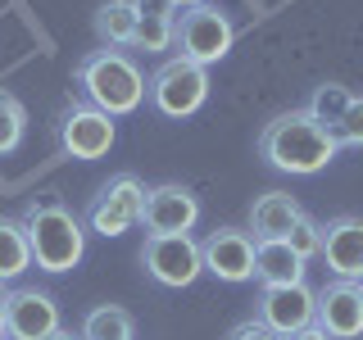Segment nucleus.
Listing matches in <instances>:
<instances>
[{
    "mask_svg": "<svg viewBox=\"0 0 363 340\" xmlns=\"http://www.w3.org/2000/svg\"><path fill=\"white\" fill-rule=\"evenodd\" d=\"M336 150L340 145H336L332 128H323L309 109H286L259 132V154H264L277 173H291V177L323 173L336 159Z\"/></svg>",
    "mask_w": 363,
    "mask_h": 340,
    "instance_id": "f257e3e1",
    "label": "nucleus"
},
{
    "mask_svg": "<svg viewBox=\"0 0 363 340\" xmlns=\"http://www.w3.org/2000/svg\"><path fill=\"white\" fill-rule=\"evenodd\" d=\"M77 86H82L86 105H96L109 118H123V113H136L145 100V73L141 64L132 60L128 50H91L82 64H77Z\"/></svg>",
    "mask_w": 363,
    "mask_h": 340,
    "instance_id": "f03ea898",
    "label": "nucleus"
},
{
    "mask_svg": "<svg viewBox=\"0 0 363 340\" xmlns=\"http://www.w3.org/2000/svg\"><path fill=\"white\" fill-rule=\"evenodd\" d=\"M23 232H28V245H32V264L41 272H68L86 254L82 222L60 200H32L23 209Z\"/></svg>",
    "mask_w": 363,
    "mask_h": 340,
    "instance_id": "7ed1b4c3",
    "label": "nucleus"
},
{
    "mask_svg": "<svg viewBox=\"0 0 363 340\" xmlns=\"http://www.w3.org/2000/svg\"><path fill=\"white\" fill-rule=\"evenodd\" d=\"M145 100H150L155 113H164V118H191V113L209 100V68L173 55V60H164L145 77Z\"/></svg>",
    "mask_w": 363,
    "mask_h": 340,
    "instance_id": "20e7f679",
    "label": "nucleus"
},
{
    "mask_svg": "<svg viewBox=\"0 0 363 340\" xmlns=\"http://www.w3.org/2000/svg\"><path fill=\"white\" fill-rule=\"evenodd\" d=\"M232 41H236V28H232V18H227L218 5H191V9H182V14H177L173 50L182 55V60L209 68V64L227 60Z\"/></svg>",
    "mask_w": 363,
    "mask_h": 340,
    "instance_id": "39448f33",
    "label": "nucleus"
},
{
    "mask_svg": "<svg viewBox=\"0 0 363 340\" xmlns=\"http://www.w3.org/2000/svg\"><path fill=\"white\" fill-rule=\"evenodd\" d=\"M141 213H145V186L132 173H118L91 196L86 227L100 232V236H123V232H132V227H141Z\"/></svg>",
    "mask_w": 363,
    "mask_h": 340,
    "instance_id": "423d86ee",
    "label": "nucleus"
},
{
    "mask_svg": "<svg viewBox=\"0 0 363 340\" xmlns=\"http://www.w3.org/2000/svg\"><path fill=\"white\" fill-rule=\"evenodd\" d=\"M141 268L150 272L159 286L168 290H182L204 272V259H200V241H191V232L182 236H145L141 245Z\"/></svg>",
    "mask_w": 363,
    "mask_h": 340,
    "instance_id": "0eeeda50",
    "label": "nucleus"
},
{
    "mask_svg": "<svg viewBox=\"0 0 363 340\" xmlns=\"http://www.w3.org/2000/svg\"><path fill=\"white\" fill-rule=\"evenodd\" d=\"M113 145V118L100 113L96 105H68L64 118H60V150L68 159H105Z\"/></svg>",
    "mask_w": 363,
    "mask_h": 340,
    "instance_id": "6e6552de",
    "label": "nucleus"
},
{
    "mask_svg": "<svg viewBox=\"0 0 363 340\" xmlns=\"http://www.w3.org/2000/svg\"><path fill=\"white\" fill-rule=\"evenodd\" d=\"M255 236L241 232V227H213L209 236L200 241V259L204 272H213L218 281H250L255 277Z\"/></svg>",
    "mask_w": 363,
    "mask_h": 340,
    "instance_id": "1a4fd4ad",
    "label": "nucleus"
},
{
    "mask_svg": "<svg viewBox=\"0 0 363 340\" xmlns=\"http://www.w3.org/2000/svg\"><path fill=\"white\" fill-rule=\"evenodd\" d=\"M313 317H318V290H309L304 281H295V286H264V295H259V322L268 332H277L281 340L313 327Z\"/></svg>",
    "mask_w": 363,
    "mask_h": 340,
    "instance_id": "9d476101",
    "label": "nucleus"
},
{
    "mask_svg": "<svg viewBox=\"0 0 363 340\" xmlns=\"http://www.w3.org/2000/svg\"><path fill=\"white\" fill-rule=\"evenodd\" d=\"M200 222V200L191 196L182 181H159V186L145 191V213L141 227L150 236H182Z\"/></svg>",
    "mask_w": 363,
    "mask_h": 340,
    "instance_id": "9b49d317",
    "label": "nucleus"
},
{
    "mask_svg": "<svg viewBox=\"0 0 363 340\" xmlns=\"http://www.w3.org/2000/svg\"><path fill=\"white\" fill-rule=\"evenodd\" d=\"M55 332H60V304H55V295H45L37 286L9 290V304H5V336L9 340H45Z\"/></svg>",
    "mask_w": 363,
    "mask_h": 340,
    "instance_id": "f8f14e48",
    "label": "nucleus"
},
{
    "mask_svg": "<svg viewBox=\"0 0 363 340\" xmlns=\"http://www.w3.org/2000/svg\"><path fill=\"white\" fill-rule=\"evenodd\" d=\"M318 327L332 340H354L363 336V290L359 281H332V286L318 290Z\"/></svg>",
    "mask_w": 363,
    "mask_h": 340,
    "instance_id": "ddd939ff",
    "label": "nucleus"
},
{
    "mask_svg": "<svg viewBox=\"0 0 363 340\" xmlns=\"http://www.w3.org/2000/svg\"><path fill=\"white\" fill-rule=\"evenodd\" d=\"M332 277L340 281H359L363 277V218L354 213H340V218L323 222V254Z\"/></svg>",
    "mask_w": 363,
    "mask_h": 340,
    "instance_id": "4468645a",
    "label": "nucleus"
},
{
    "mask_svg": "<svg viewBox=\"0 0 363 340\" xmlns=\"http://www.w3.org/2000/svg\"><path fill=\"white\" fill-rule=\"evenodd\" d=\"M300 218H304V209L295 204V196L268 191V196H259L255 209H250V236H255V241H286L291 227Z\"/></svg>",
    "mask_w": 363,
    "mask_h": 340,
    "instance_id": "2eb2a0df",
    "label": "nucleus"
},
{
    "mask_svg": "<svg viewBox=\"0 0 363 340\" xmlns=\"http://www.w3.org/2000/svg\"><path fill=\"white\" fill-rule=\"evenodd\" d=\"M255 277L264 286H295V281H304V259L286 241H259L255 245Z\"/></svg>",
    "mask_w": 363,
    "mask_h": 340,
    "instance_id": "dca6fc26",
    "label": "nucleus"
},
{
    "mask_svg": "<svg viewBox=\"0 0 363 340\" xmlns=\"http://www.w3.org/2000/svg\"><path fill=\"white\" fill-rule=\"evenodd\" d=\"M136 23H141V14H136L132 0H105V5L96 9V37H100V45H109V50H132Z\"/></svg>",
    "mask_w": 363,
    "mask_h": 340,
    "instance_id": "f3484780",
    "label": "nucleus"
},
{
    "mask_svg": "<svg viewBox=\"0 0 363 340\" xmlns=\"http://www.w3.org/2000/svg\"><path fill=\"white\" fill-rule=\"evenodd\" d=\"M32 268V245L23 218H0V281H18Z\"/></svg>",
    "mask_w": 363,
    "mask_h": 340,
    "instance_id": "a211bd4d",
    "label": "nucleus"
},
{
    "mask_svg": "<svg viewBox=\"0 0 363 340\" xmlns=\"http://www.w3.org/2000/svg\"><path fill=\"white\" fill-rule=\"evenodd\" d=\"M136 332V322H132V313L123 309V304H100V309H91L82 317V340H132Z\"/></svg>",
    "mask_w": 363,
    "mask_h": 340,
    "instance_id": "6ab92c4d",
    "label": "nucleus"
},
{
    "mask_svg": "<svg viewBox=\"0 0 363 340\" xmlns=\"http://www.w3.org/2000/svg\"><path fill=\"white\" fill-rule=\"evenodd\" d=\"M350 105H354V91L350 86H340V82H323V86H313V96H309V109L323 128H336L340 123V113H345Z\"/></svg>",
    "mask_w": 363,
    "mask_h": 340,
    "instance_id": "aec40b11",
    "label": "nucleus"
},
{
    "mask_svg": "<svg viewBox=\"0 0 363 340\" xmlns=\"http://www.w3.org/2000/svg\"><path fill=\"white\" fill-rule=\"evenodd\" d=\"M28 132V109L18 105V96L0 91V154H14Z\"/></svg>",
    "mask_w": 363,
    "mask_h": 340,
    "instance_id": "412c9836",
    "label": "nucleus"
},
{
    "mask_svg": "<svg viewBox=\"0 0 363 340\" xmlns=\"http://www.w3.org/2000/svg\"><path fill=\"white\" fill-rule=\"evenodd\" d=\"M173 28H177V18H141L136 23V45L132 50H145V55L173 50Z\"/></svg>",
    "mask_w": 363,
    "mask_h": 340,
    "instance_id": "4be33fe9",
    "label": "nucleus"
},
{
    "mask_svg": "<svg viewBox=\"0 0 363 340\" xmlns=\"http://www.w3.org/2000/svg\"><path fill=\"white\" fill-rule=\"evenodd\" d=\"M286 245L295 249V254L304 259V264H309V259H318L323 254V222H313L309 213H304L300 222L291 227V236H286Z\"/></svg>",
    "mask_w": 363,
    "mask_h": 340,
    "instance_id": "5701e85b",
    "label": "nucleus"
},
{
    "mask_svg": "<svg viewBox=\"0 0 363 340\" xmlns=\"http://www.w3.org/2000/svg\"><path fill=\"white\" fill-rule=\"evenodd\" d=\"M336 145H350V150H363V96H354V105L340 113V123L332 128Z\"/></svg>",
    "mask_w": 363,
    "mask_h": 340,
    "instance_id": "b1692460",
    "label": "nucleus"
},
{
    "mask_svg": "<svg viewBox=\"0 0 363 340\" xmlns=\"http://www.w3.org/2000/svg\"><path fill=\"white\" fill-rule=\"evenodd\" d=\"M132 5H136V14H141V18H177L182 14L173 0H132Z\"/></svg>",
    "mask_w": 363,
    "mask_h": 340,
    "instance_id": "393cba45",
    "label": "nucleus"
},
{
    "mask_svg": "<svg viewBox=\"0 0 363 340\" xmlns=\"http://www.w3.org/2000/svg\"><path fill=\"white\" fill-rule=\"evenodd\" d=\"M227 340H281V336H277V332H268L259 317H250V322L232 327V336H227Z\"/></svg>",
    "mask_w": 363,
    "mask_h": 340,
    "instance_id": "a878e982",
    "label": "nucleus"
},
{
    "mask_svg": "<svg viewBox=\"0 0 363 340\" xmlns=\"http://www.w3.org/2000/svg\"><path fill=\"white\" fill-rule=\"evenodd\" d=\"M291 340H332V336H327V332H323V327H318V322H313V327H304V332H295Z\"/></svg>",
    "mask_w": 363,
    "mask_h": 340,
    "instance_id": "bb28decb",
    "label": "nucleus"
},
{
    "mask_svg": "<svg viewBox=\"0 0 363 340\" xmlns=\"http://www.w3.org/2000/svg\"><path fill=\"white\" fill-rule=\"evenodd\" d=\"M5 304H9V290H5V281H0V332H5Z\"/></svg>",
    "mask_w": 363,
    "mask_h": 340,
    "instance_id": "cd10ccee",
    "label": "nucleus"
},
{
    "mask_svg": "<svg viewBox=\"0 0 363 340\" xmlns=\"http://www.w3.org/2000/svg\"><path fill=\"white\" fill-rule=\"evenodd\" d=\"M45 340H82V336H73V332H64V327H60V332H55V336H45Z\"/></svg>",
    "mask_w": 363,
    "mask_h": 340,
    "instance_id": "c85d7f7f",
    "label": "nucleus"
},
{
    "mask_svg": "<svg viewBox=\"0 0 363 340\" xmlns=\"http://www.w3.org/2000/svg\"><path fill=\"white\" fill-rule=\"evenodd\" d=\"M177 9H191V5H209V0H173Z\"/></svg>",
    "mask_w": 363,
    "mask_h": 340,
    "instance_id": "c756f323",
    "label": "nucleus"
},
{
    "mask_svg": "<svg viewBox=\"0 0 363 340\" xmlns=\"http://www.w3.org/2000/svg\"><path fill=\"white\" fill-rule=\"evenodd\" d=\"M359 290H363V277H359Z\"/></svg>",
    "mask_w": 363,
    "mask_h": 340,
    "instance_id": "7c9ffc66",
    "label": "nucleus"
},
{
    "mask_svg": "<svg viewBox=\"0 0 363 340\" xmlns=\"http://www.w3.org/2000/svg\"><path fill=\"white\" fill-rule=\"evenodd\" d=\"M0 340H5V336H0Z\"/></svg>",
    "mask_w": 363,
    "mask_h": 340,
    "instance_id": "2f4dec72",
    "label": "nucleus"
}]
</instances>
